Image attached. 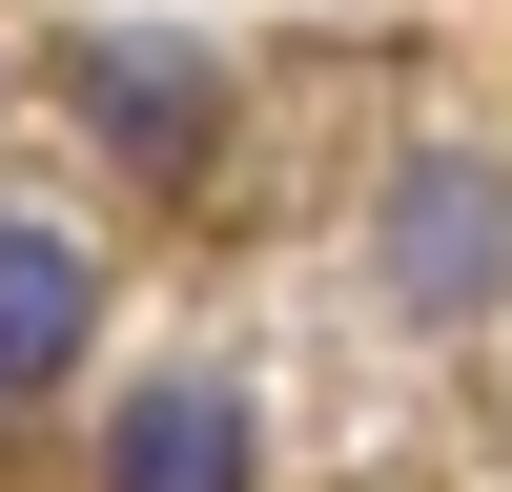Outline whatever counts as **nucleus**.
<instances>
[{"label":"nucleus","instance_id":"3","mask_svg":"<svg viewBox=\"0 0 512 492\" xmlns=\"http://www.w3.org/2000/svg\"><path fill=\"white\" fill-rule=\"evenodd\" d=\"M62 82H82V103H103V144H123V164H164V185H185V164H205V123H226V82H205L185 41H123V21L82 41Z\"/></svg>","mask_w":512,"mask_h":492},{"label":"nucleus","instance_id":"2","mask_svg":"<svg viewBox=\"0 0 512 492\" xmlns=\"http://www.w3.org/2000/svg\"><path fill=\"white\" fill-rule=\"evenodd\" d=\"M267 451H246V390L226 369H164V390H123V431H103V492H246Z\"/></svg>","mask_w":512,"mask_h":492},{"label":"nucleus","instance_id":"1","mask_svg":"<svg viewBox=\"0 0 512 492\" xmlns=\"http://www.w3.org/2000/svg\"><path fill=\"white\" fill-rule=\"evenodd\" d=\"M512 287V164L492 144H410L390 164V308L410 328H472Z\"/></svg>","mask_w":512,"mask_h":492},{"label":"nucleus","instance_id":"4","mask_svg":"<svg viewBox=\"0 0 512 492\" xmlns=\"http://www.w3.org/2000/svg\"><path fill=\"white\" fill-rule=\"evenodd\" d=\"M82 328H103V267H82L62 226H0V390H62Z\"/></svg>","mask_w":512,"mask_h":492}]
</instances>
